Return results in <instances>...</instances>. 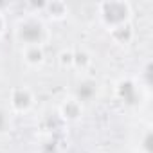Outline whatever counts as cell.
<instances>
[{
    "mask_svg": "<svg viewBox=\"0 0 153 153\" xmlns=\"http://www.w3.org/2000/svg\"><path fill=\"white\" fill-rule=\"evenodd\" d=\"M92 65V54L87 49H76L74 51V61L72 67L78 68V70H87Z\"/></svg>",
    "mask_w": 153,
    "mask_h": 153,
    "instance_id": "cell-10",
    "label": "cell"
},
{
    "mask_svg": "<svg viewBox=\"0 0 153 153\" xmlns=\"http://www.w3.org/2000/svg\"><path fill=\"white\" fill-rule=\"evenodd\" d=\"M11 130V112L0 108V135Z\"/></svg>",
    "mask_w": 153,
    "mask_h": 153,
    "instance_id": "cell-11",
    "label": "cell"
},
{
    "mask_svg": "<svg viewBox=\"0 0 153 153\" xmlns=\"http://www.w3.org/2000/svg\"><path fill=\"white\" fill-rule=\"evenodd\" d=\"M15 38L22 43V47L27 45H40L43 47L51 40V31L47 24L34 13L25 15L20 18L15 25Z\"/></svg>",
    "mask_w": 153,
    "mask_h": 153,
    "instance_id": "cell-1",
    "label": "cell"
},
{
    "mask_svg": "<svg viewBox=\"0 0 153 153\" xmlns=\"http://www.w3.org/2000/svg\"><path fill=\"white\" fill-rule=\"evenodd\" d=\"M115 94L123 105H137L139 101V87L133 79H121L115 87Z\"/></svg>",
    "mask_w": 153,
    "mask_h": 153,
    "instance_id": "cell-5",
    "label": "cell"
},
{
    "mask_svg": "<svg viewBox=\"0 0 153 153\" xmlns=\"http://www.w3.org/2000/svg\"><path fill=\"white\" fill-rule=\"evenodd\" d=\"M58 61H59V65H61L63 68L72 67V61H74V51H72V49H63V51L59 52V56H58Z\"/></svg>",
    "mask_w": 153,
    "mask_h": 153,
    "instance_id": "cell-12",
    "label": "cell"
},
{
    "mask_svg": "<svg viewBox=\"0 0 153 153\" xmlns=\"http://www.w3.org/2000/svg\"><path fill=\"white\" fill-rule=\"evenodd\" d=\"M83 115V103H79L76 97H67L58 106V117L63 123H76Z\"/></svg>",
    "mask_w": 153,
    "mask_h": 153,
    "instance_id": "cell-4",
    "label": "cell"
},
{
    "mask_svg": "<svg viewBox=\"0 0 153 153\" xmlns=\"http://www.w3.org/2000/svg\"><path fill=\"white\" fill-rule=\"evenodd\" d=\"M6 31H7V18H6V15L2 11H0V38L6 34Z\"/></svg>",
    "mask_w": 153,
    "mask_h": 153,
    "instance_id": "cell-14",
    "label": "cell"
},
{
    "mask_svg": "<svg viewBox=\"0 0 153 153\" xmlns=\"http://www.w3.org/2000/svg\"><path fill=\"white\" fill-rule=\"evenodd\" d=\"M97 15H99V22L110 33L115 27L131 24L133 7L126 0H106V2L97 4Z\"/></svg>",
    "mask_w": 153,
    "mask_h": 153,
    "instance_id": "cell-2",
    "label": "cell"
},
{
    "mask_svg": "<svg viewBox=\"0 0 153 153\" xmlns=\"http://www.w3.org/2000/svg\"><path fill=\"white\" fill-rule=\"evenodd\" d=\"M151 140H153L151 130H146V133H144V137H142V140H140V144H139L140 153H151Z\"/></svg>",
    "mask_w": 153,
    "mask_h": 153,
    "instance_id": "cell-13",
    "label": "cell"
},
{
    "mask_svg": "<svg viewBox=\"0 0 153 153\" xmlns=\"http://www.w3.org/2000/svg\"><path fill=\"white\" fill-rule=\"evenodd\" d=\"M110 38L114 40V43L117 45H128L133 42L135 38V31L131 27V24H126V25H121V27H115L110 31Z\"/></svg>",
    "mask_w": 153,
    "mask_h": 153,
    "instance_id": "cell-9",
    "label": "cell"
},
{
    "mask_svg": "<svg viewBox=\"0 0 153 153\" xmlns=\"http://www.w3.org/2000/svg\"><path fill=\"white\" fill-rule=\"evenodd\" d=\"M94 153H105V151H94Z\"/></svg>",
    "mask_w": 153,
    "mask_h": 153,
    "instance_id": "cell-16",
    "label": "cell"
},
{
    "mask_svg": "<svg viewBox=\"0 0 153 153\" xmlns=\"http://www.w3.org/2000/svg\"><path fill=\"white\" fill-rule=\"evenodd\" d=\"M43 13L52 22H61L68 15V6H67V2H63V0H51V2H45Z\"/></svg>",
    "mask_w": 153,
    "mask_h": 153,
    "instance_id": "cell-7",
    "label": "cell"
},
{
    "mask_svg": "<svg viewBox=\"0 0 153 153\" xmlns=\"http://www.w3.org/2000/svg\"><path fill=\"white\" fill-rule=\"evenodd\" d=\"M149 72H151V63H146V68H144V78H146L144 85H146V88L151 85V81H149Z\"/></svg>",
    "mask_w": 153,
    "mask_h": 153,
    "instance_id": "cell-15",
    "label": "cell"
},
{
    "mask_svg": "<svg viewBox=\"0 0 153 153\" xmlns=\"http://www.w3.org/2000/svg\"><path fill=\"white\" fill-rule=\"evenodd\" d=\"M34 106V92L27 87H15L9 92V112L11 114H27Z\"/></svg>",
    "mask_w": 153,
    "mask_h": 153,
    "instance_id": "cell-3",
    "label": "cell"
},
{
    "mask_svg": "<svg viewBox=\"0 0 153 153\" xmlns=\"http://www.w3.org/2000/svg\"><path fill=\"white\" fill-rule=\"evenodd\" d=\"M22 59L27 67H42L45 61V47L40 45L22 47Z\"/></svg>",
    "mask_w": 153,
    "mask_h": 153,
    "instance_id": "cell-6",
    "label": "cell"
},
{
    "mask_svg": "<svg viewBox=\"0 0 153 153\" xmlns=\"http://www.w3.org/2000/svg\"><path fill=\"white\" fill-rule=\"evenodd\" d=\"M97 94V83L94 79H83L78 83V88H76V94L74 97L78 99L79 103H85V101H92L94 96Z\"/></svg>",
    "mask_w": 153,
    "mask_h": 153,
    "instance_id": "cell-8",
    "label": "cell"
}]
</instances>
